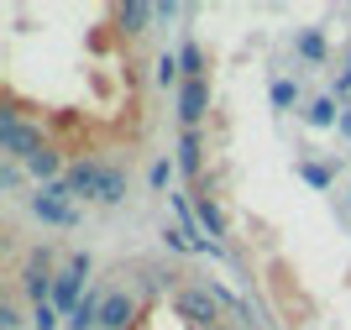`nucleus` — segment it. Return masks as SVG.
<instances>
[{
    "mask_svg": "<svg viewBox=\"0 0 351 330\" xmlns=\"http://www.w3.org/2000/svg\"><path fill=\"white\" fill-rule=\"evenodd\" d=\"M43 126H32V121H21L16 110H0V158H11L27 168L37 152H43Z\"/></svg>",
    "mask_w": 351,
    "mask_h": 330,
    "instance_id": "f257e3e1",
    "label": "nucleus"
},
{
    "mask_svg": "<svg viewBox=\"0 0 351 330\" xmlns=\"http://www.w3.org/2000/svg\"><path fill=\"white\" fill-rule=\"evenodd\" d=\"M27 210L37 220H43V226H79V204H73V194L63 184H43V189H32L27 194Z\"/></svg>",
    "mask_w": 351,
    "mask_h": 330,
    "instance_id": "f03ea898",
    "label": "nucleus"
},
{
    "mask_svg": "<svg viewBox=\"0 0 351 330\" xmlns=\"http://www.w3.org/2000/svg\"><path fill=\"white\" fill-rule=\"evenodd\" d=\"M173 309L189 320L194 330H199V325H220V299H215V288H210V283L178 288V294H173Z\"/></svg>",
    "mask_w": 351,
    "mask_h": 330,
    "instance_id": "7ed1b4c3",
    "label": "nucleus"
},
{
    "mask_svg": "<svg viewBox=\"0 0 351 330\" xmlns=\"http://www.w3.org/2000/svg\"><path fill=\"white\" fill-rule=\"evenodd\" d=\"M105 168L110 163H100V158H79L69 163V173H63V189H69L73 200H100V184H105Z\"/></svg>",
    "mask_w": 351,
    "mask_h": 330,
    "instance_id": "20e7f679",
    "label": "nucleus"
},
{
    "mask_svg": "<svg viewBox=\"0 0 351 330\" xmlns=\"http://www.w3.org/2000/svg\"><path fill=\"white\" fill-rule=\"evenodd\" d=\"M205 115H210V79H184L178 84V121H184V131H199Z\"/></svg>",
    "mask_w": 351,
    "mask_h": 330,
    "instance_id": "39448f33",
    "label": "nucleus"
},
{
    "mask_svg": "<svg viewBox=\"0 0 351 330\" xmlns=\"http://www.w3.org/2000/svg\"><path fill=\"white\" fill-rule=\"evenodd\" d=\"M79 304H84V273H73V268H63V273L53 278V309H58V315L69 320L73 309H79Z\"/></svg>",
    "mask_w": 351,
    "mask_h": 330,
    "instance_id": "423d86ee",
    "label": "nucleus"
},
{
    "mask_svg": "<svg viewBox=\"0 0 351 330\" xmlns=\"http://www.w3.org/2000/svg\"><path fill=\"white\" fill-rule=\"evenodd\" d=\"M136 320V294L116 288V294H105V309H100V330H132Z\"/></svg>",
    "mask_w": 351,
    "mask_h": 330,
    "instance_id": "0eeeda50",
    "label": "nucleus"
},
{
    "mask_svg": "<svg viewBox=\"0 0 351 330\" xmlns=\"http://www.w3.org/2000/svg\"><path fill=\"white\" fill-rule=\"evenodd\" d=\"M178 173H184V178H194V184H199V178H205V142H199V131H184V137H178Z\"/></svg>",
    "mask_w": 351,
    "mask_h": 330,
    "instance_id": "6e6552de",
    "label": "nucleus"
},
{
    "mask_svg": "<svg viewBox=\"0 0 351 330\" xmlns=\"http://www.w3.org/2000/svg\"><path fill=\"white\" fill-rule=\"evenodd\" d=\"M341 110H346V105H336V95H320V100L304 105V126L330 131V126H341Z\"/></svg>",
    "mask_w": 351,
    "mask_h": 330,
    "instance_id": "1a4fd4ad",
    "label": "nucleus"
},
{
    "mask_svg": "<svg viewBox=\"0 0 351 330\" xmlns=\"http://www.w3.org/2000/svg\"><path fill=\"white\" fill-rule=\"evenodd\" d=\"M27 173L37 178V189H43V184H63V173H69V168H63V158L53 152V147H43V152L27 163Z\"/></svg>",
    "mask_w": 351,
    "mask_h": 330,
    "instance_id": "9d476101",
    "label": "nucleus"
},
{
    "mask_svg": "<svg viewBox=\"0 0 351 330\" xmlns=\"http://www.w3.org/2000/svg\"><path fill=\"white\" fill-rule=\"evenodd\" d=\"M194 215H199V231H205L210 241H215V236H226V215H220V204L210 200V189H199V194H194Z\"/></svg>",
    "mask_w": 351,
    "mask_h": 330,
    "instance_id": "9b49d317",
    "label": "nucleus"
},
{
    "mask_svg": "<svg viewBox=\"0 0 351 330\" xmlns=\"http://www.w3.org/2000/svg\"><path fill=\"white\" fill-rule=\"evenodd\" d=\"M100 309H105V294H95V288H89L84 304H79V309L63 320V330H100Z\"/></svg>",
    "mask_w": 351,
    "mask_h": 330,
    "instance_id": "f8f14e48",
    "label": "nucleus"
},
{
    "mask_svg": "<svg viewBox=\"0 0 351 330\" xmlns=\"http://www.w3.org/2000/svg\"><path fill=\"white\" fill-rule=\"evenodd\" d=\"M147 21H158V5H142V0H126V5H121V32H126V37H142Z\"/></svg>",
    "mask_w": 351,
    "mask_h": 330,
    "instance_id": "ddd939ff",
    "label": "nucleus"
},
{
    "mask_svg": "<svg viewBox=\"0 0 351 330\" xmlns=\"http://www.w3.org/2000/svg\"><path fill=\"white\" fill-rule=\"evenodd\" d=\"M293 53L304 58V63H325V58H330V47H325L320 32L309 27V32H299V37H293Z\"/></svg>",
    "mask_w": 351,
    "mask_h": 330,
    "instance_id": "4468645a",
    "label": "nucleus"
},
{
    "mask_svg": "<svg viewBox=\"0 0 351 330\" xmlns=\"http://www.w3.org/2000/svg\"><path fill=\"white\" fill-rule=\"evenodd\" d=\"M152 69H158L152 79H158L162 89H178V84H184V63H178V53H158V63H152Z\"/></svg>",
    "mask_w": 351,
    "mask_h": 330,
    "instance_id": "2eb2a0df",
    "label": "nucleus"
},
{
    "mask_svg": "<svg viewBox=\"0 0 351 330\" xmlns=\"http://www.w3.org/2000/svg\"><path fill=\"white\" fill-rule=\"evenodd\" d=\"M121 200H126V168L110 163V168H105V184H100V200H95V204H121Z\"/></svg>",
    "mask_w": 351,
    "mask_h": 330,
    "instance_id": "dca6fc26",
    "label": "nucleus"
},
{
    "mask_svg": "<svg viewBox=\"0 0 351 330\" xmlns=\"http://www.w3.org/2000/svg\"><path fill=\"white\" fill-rule=\"evenodd\" d=\"M178 63H184V79H205V47L194 43V37L178 47Z\"/></svg>",
    "mask_w": 351,
    "mask_h": 330,
    "instance_id": "f3484780",
    "label": "nucleus"
},
{
    "mask_svg": "<svg viewBox=\"0 0 351 330\" xmlns=\"http://www.w3.org/2000/svg\"><path fill=\"white\" fill-rule=\"evenodd\" d=\"M299 95H304V89H299V79H273V105H278V110H293V105H299Z\"/></svg>",
    "mask_w": 351,
    "mask_h": 330,
    "instance_id": "a211bd4d",
    "label": "nucleus"
},
{
    "mask_svg": "<svg viewBox=\"0 0 351 330\" xmlns=\"http://www.w3.org/2000/svg\"><path fill=\"white\" fill-rule=\"evenodd\" d=\"M299 178H304V184H315V189H330V178H336V173L325 168V163H299Z\"/></svg>",
    "mask_w": 351,
    "mask_h": 330,
    "instance_id": "6ab92c4d",
    "label": "nucleus"
},
{
    "mask_svg": "<svg viewBox=\"0 0 351 330\" xmlns=\"http://www.w3.org/2000/svg\"><path fill=\"white\" fill-rule=\"evenodd\" d=\"M63 315L53 309V304H32V330H58Z\"/></svg>",
    "mask_w": 351,
    "mask_h": 330,
    "instance_id": "aec40b11",
    "label": "nucleus"
},
{
    "mask_svg": "<svg viewBox=\"0 0 351 330\" xmlns=\"http://www.w3.org/2000/svg\"><path fill=\"white\" fill-rule=\"evenodd\" d=\"M173 173H178V163L158 158V163H152V168H147V184H152V189H168V184H173Z\"/></svg>",
    "mask_w": 351,
    "mask_h": 330,
    "instance_id": "412c9836",
    "label": "nucleus"
},
{
    "mask_svg": "<svg viewBox=\"0 0 351 330\" xmlns=\"http://www.w3.org/2000/svg\"><path fill=\"white\" fill-rule=\"evenodd\" d=\"M0 189H5V194H16V189H21V163H0Z\"/></svg>",
    "mask_w": 351,
    "mask_h": 330,
    "instance_id": "4be33fe9",
    "label": "nucleus"
},
{
    "mask_svg": "<svg viewBox=\"0 0 351 330\" xmlns=\"http://www.w3.org/2000/svg\"><path fill=\"white\" fill-rule=\"evenodd\" d=\"M21 325V309H16V299H5L0 304V330H16Z\"/></svg>",
    "mask_w": 351,
    "mask_h": 330,
    "instance_id": "5701e85b",
    "label": "nucleus"
},
{
    "mask_svg": "<svg viewBox=\"0 0 351 330\" xmlns=\"http://www.w3.org/2000/svg\"><path fill=\"white\" fill-rule=\"evenodd\" d=\"M330 95H336V100H346V95H351V53H346V63H341V79H336Z\"/></svg>",
    "mask_w": 351,
    "mask_h": 330,
    "instance_id": "b1692460",
    "label": "nucleus"
},
{
    "mask_svg": "<svg viewBox=\"0 0 351 330\" xmlns=\"http://www.w3.org/2000/svg\"><path fill=\"white\" fill-rule=\"evenodd\" d=\"M69 268H73V273H84V278H89V268H95V262H89V252H73V257H69Z\"/></svg>",
    "mask_w": 351,
    "mask_h": 330,
    "instance_id": "393cba45",
    "label": "nucleus"
},
{
    "mask_svg": "<svg viewBox=\"0 0 351 330\" xmlns=\"http://www.w3.org/2000/svg\"><path fill=\"white\" fill-rule=\"evenodd\" d=\"M336 131H341V137H346V142H351V105H346V110H341V126H336Z\"/></svg>",
    "mask_w": 351,
    "mask_h": 330,
    "instance_id": "a878e982",
    "label": "nucleus"
},
{
    "mask_svg": "<svg viewBox=\"0 0 351 330\" xmlns=\"http://www.w3.org/2000/svg\"><path fill=\"white\" fill-rule=\"evenodd\" d=\"M199 330H220V325H199Z\"/></svg>",
    "mask_w": 351,
    "mask_h": 330,
    "instance_id": "bb28decb",
    "label": "nucleus"
}]
</instances>
